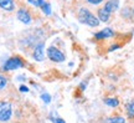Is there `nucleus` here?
Here are the masks:
<instances>
[{"label": "nucleus", "instance_id": "1", "mask_svg": "<svg viewBox=\"0 0 134 123\" xmlns=\"http://www.w3.org/2000/svg\"><path fill=\"white\" fill-rule=\"evenodd\" d=\"M78 20L81 21L82 24L91 26V28H97L100 23L99 19L97 18L96 15H93L86 8H80V10H78Z\"/></svg>", "mask_w": 134, "mask_h": 123}, {"label": "nucleus", "instance_id": "2", "mask_svg": "<svg viewBox=\"0 0 134 123\" xmlns=\"http://www.w3.org/2000/svg\"><path fill=\"white\" fill-rule=\"evenodd\" d=\"M24 61L20 56H11L8 58L5 63L3 65V70L4 71H14V70H19L24 67Z\"/></svg>", "mask_w": 134, "mask_h": 123}, {"label": "nucleus", "instance_id": "3", "mask_svg": "<svg viewBox=\"0 0 134 123\" xmlns=\"http://www.w3.org/2000/svg\"><path fill=\"white\" fill-rule=\"evenodd\" d=\"M13 116V107L11 103L6 101H0V121L1 122H8Z\"/></svg>", "mask_w": 134, "mask_h": 123}, {"label": "nucleus", "instance_id": "4", "mask_svg": "<svg viewBox=\"0 0 134 123\" xmlns=\"http://www.w3.org/2000/svg\"><path fill=\"white\" fill-rule=\"evenodd\" d=\"M46 55L47 57L53 62H63L66 60V56L60 49L55 47V46H50L47 47V51H46Z\"/></svg>", "mask_w": 134, "mask_h": 123}, {"label": "nucleus", "instance_id": "5", "mask_svg": "<svg viewBox=\"0 0 134 123\" xmlns=\"http://www.w3.org/2000/svg\"><path fill=\"white\" fill-rule=\"evenodd\" d=\"M16 19L19 20L20 23H23V24H25V25L31 24V21H32V18H31L30 11L27 9H25V8H20V9L18 10V13H16Z\"/></svg>", "mask_w": 134, "mask_h": 123}, {"label": "nucleus", "instance_id": "6", "mask_svg": "<svg viewBox=\"0 0 134 123\" xmlns=\"http://www.w3.org/2000/svg\"><path fill=\"white\" fill-rule=\"evenodd\" d=\"M32 57L35 61H43L45 60V42L43 41L35 45L32 51Z\"/></svg>", "mask_w": 134, "mask_h": 123}, {"label": "nucleus", "instance_id": "7", "mask_svg": "<svg viewBox=\"0 0 134 123\" xmlns=\"http://www.w3.org/2000/svg\"><path fill=\"white\" fill-rule=\"evenodd\" d=\"M114 36V31L110 28H104L103 30H100L94 35L96 40H104V39H110Z\"/></svg>", "mask_w": 134, "mask_h": 123}, {"label": "nucleus", "instance_id": "8", "mask_svg": "<svg viewBox=\"0 0 134 123\" xmlns=\"http://www.w3.org/2000/svg\"><path fill=\"white\" fill-rule=\"evenodd\" d=\"M103 8H104L107 11H109L110 14H113V13L117 11L118 8H119V0H108V1L103 5Z\"/></svg>", "mask_w": 134, "mask_h": 123}, {"label": "nucleus", "instance_id": "9", "mask_svg": "<svg viewBox=\"0 0 134 123\" xmlns=\"http://www.w3.org/2000/svg\"><path fill=\"white\" fill-rule=\"evenodd\" d=\"M0 8L5 11H14L15 10V3L14 0H0Z\"/></svg>", "mask_w": 134, "mask_h": 123}, {"label": "nucleus", "instance_id": "10", "mask_svg": "<svg viewBox=\"0 0 134 123\" xmlns=\"http://www.w3.org/2000/svg\"><path fill=\"white\" fill-rule=\"evenodd\" d=\"M110 15L112 14H110L109 11H107L104 8L98 9V19H99V21H102V23H107V21H109Z\"/></svg>", "mask_w": 134, "mask_h": 123}, {"label": "nucleus", "instance_id": "11", "mask_svg": "<svg viewBox=\"0 0 134 123\" xmlns=\"http://www.w3.org/2000/svg\"><path fill=\"white\" fill-rule=\"evenodd\" d=\"M104 103L107 106H109V107H118L119 101H118V98H115V97H108V98L104 99Z\"/></svg>", "mask_w": 134, "mask_h": 123}, {"label": "nucleus", "instance_id": "12", "mask_svg": "<svg viewBox=\"0 0 134 123\" xmlns=\"http://www.w3.org/2000/svg\"><path fill=\"white\" fill-rule=\"evenodd\" d=\"M40 9L42 10V13L45 15H46V16H50V15L52 14V9H51V4H50V3H47V1H45V4L42 5V6H41V8H40Z\"/></svg>", "mask_w": 134, "mask_h": 123}, {"label": "nucleus", "instance_id": "13", "mask_svg": "<svg viewBox=\"0 0 134 123\" xmlns=\"http://www.w3.org/2000/svg\"><path fill=\"white\" fill-rule=\"evenodd\" d=\"M105 123H125V119L119 116H114V117H109L105 119Z\"/></svg>", "mask_w": 134, "mask_h": 123}, {"label": "nucleus", "instance_id": "14", "mask_svg": "<svg viewBox=\"0 0 134 123\" xmlns=\"http://www.w3.org/2000/svg\"><path fill=\"white\" fill-rule=\"evenodd\" d=\"M125 111H127L128 117L134 118V101H133V102H129V103L125 106Z\"/></svg>", "mask_w": 134, "mask_h": 123}, {"label": "nucleus", "instance_id": "15", "mask_svg": "<svg viewBox=\"0 0 134 123\" xmlns=\"http://www.w3.org/2000/svg\"><path fill=\"white\" fill-rule=\"evenodd\" d=\"M6 83H8V78L0 73V90H1V88H4L5 86H6Z\"/></svg>", "mask_w": 134, "mask_h": 123}, {"label": "nucleus", "instance_id": "16", "mask_svg": "<svg viewBox=\"0 0 134 123\" xmlns=\"http://www.w3.org/2000/svg\"><path fill=\"white\" fill-rule=\"evenodd\" d=\"M41 99H42L45 103H50L51 102V96L48 95V93H42L41 95Z\"/></svg>", "mask_w": 134, "mask_h": 123}, {"label": "nucleus", "instance_id": "17", "mask_svg": "<svg viewBox=\"0 0 134 123\" xmlns=\"http://www.w3.org/2000/svg\"><path fill=\"white\" fill-rule=\"evenodd\" d=\"M43 4H45V0H35V5H34V6H36V8H41Z\"/></svg>", "mask_w": 134, "mask_h": 123}, {"label": "nucleus", "instance_id": "18", "mask_svg": "<svg viewBox=\"0 0 134 123\" xmlns=\"http://www.w3.org/2000/svg\"><path fill=\"white\" fill-rule=\"evenodd\" d=\"M86 1L92 5H98V4H100L102 1H104V0H86Z\"/></svg>", "mask_w": 134, "mask_h": 123}, {"label": "nucleus", "instance_id": "19", "mask_svg": "<svg viewBox=\"0 0 134 123\" xmlns=\"http://www.w3.org/2000/svg\"><path fill=\"white\" fill-rule=\"evenodd\" d=\"M119 47H120V45H117V44H115V45H112V46L108 49V51L112 52V51H114V50H118Z\"/></svg>", "mask_w": 134, "mask_h": 123}, {"label": "nucleus", "instance_id": "20", "mask_svg": "<svg viewBox=\"0 0 134 123\" xmlns=\"http://www.w3.org/2000/svg\"><path fill=\"white\" fill-rule=\"evenodd\" d=\"M19 90H20V92H29V87L25 86V85H21Z\"/></svg>", "mask_w": 134, "mask_h": 123}, {"label": "nucleus", "instance_id": "21", "mask_svg": "<svg viewBox=\"0 0 134 123\" xmlns=\"http://www.w3.org/2000/svg\"><path fill=\"white\" fill-rule=\"evenodd\" d=\"M55 123H66L63 119H61V118H56L55 119Z\"/></svg>", "mask_w": 134, "mask_h": 123}, {"label": "nucleus", "instance_id": "22", "mask_svg": "<svg viewBox=\"0 0 134 123\" xmlns=\"http://www.w3.org/2000/svg\"><path fill=\"white\" fill-rule=\"evenodd\" d=\"M85 86H86V82H82V83H81V86H80V87H81V90H82V91H83V90H85V88H86Z\"/></svg>", "mask_w": 134, "mask_h": 123}, {"label": "nucleus", "instance_id": "23", "mask_svg": "<svg viewBox=\"0 0 134 123\" xmlns=\"http://www.w3.org/2000/svg\"><path fill=\"white\" fill-rule=\"evenodd\" d=\"M27 3H30V4L35 5V0H27Z\"/></svg>", "mask_w": 134, "mask_h": 123}, {"label": "nucleus", "instance_id": "24", "mask_svg": "<svg viewBox=\"0 0 134 123\" xmlns=\"http://www.w3.org/2000/svg\"><path fill=\"white\" fill-rule=\"evenodd\" d=\"M133 13H134V8H133Z\"/></svg>", "mask_w": 134, "mask_h": 123}]
</instances>
